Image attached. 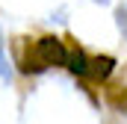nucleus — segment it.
Instances as JSON below:
<instances>
[{"label": "nucleus", "mask_w": 127, "mask_h": 124, "mask_svg": "<svg viewBox=\"0 0 127 124\" xmlns=\"http://www.w3.org/2000/svg\"><path fill=\"white\" fill-rule=\"evenodd\" d=\"M65 56H68V50H65V44L56 38V35H44V38H38L35 41V47H32L30 56H24V71L27 74H41L44 68H50V65H65Z\"/></svg>", "instance_id": "f257e3e1"}, {"label": "nucleus", "mask_w": 127, "mask_h": 124, "mask_svg": "<svg viewBox=\"0 0 127 124\" xmlns=\"http://www.w3.org/2000/svg\"><path fill=\"white\" fill-rule=\"evenodd\" d=\"M65 65L77 74V77H86L89 74V59H86V53H83V47H74V50H68V56H65Z\"/></svg>", "instance_id": "f03ea898"}, {"label": "nucleus", "mask_w": 127, "mask_h": 124, "mask_svg": "<svg viewBox=\"0 0 127 124\" xmlns=\"http://www.w3.org/2000/svg\"><path fill=\"white\" fill-rule=\"evenodd\" d=\"M112 68H115V59L112 56H95V59L89 62V74L95 80H106L112 74Z\"/></svg>", "instance_id": "7ed1b4c3"}, {"label": "nucleus", "mask_w": 127, "mask_h": 124, "mask_svg": "<svg viewBox=\"0 0 127 124\" xmlns=\"http://www.w3.org/2000/svg\"><path fill=\"white\" fill-rule=\"evenodd\" d=\"M115 21H118V30L124 32V38H127V0L118 3V9H115Z\"/></svg>", "instance_id": "20e7f679"}, {"label": "nucleus", "mask_w": 127, "mask_h": 124, "mask_svg": "<svg viewBox=\"0 0 127 124\" xmlns=\"http://www.w3.org/2000/svg\"><path fill=\"white\" fill-rule=\"evenodd\" d=\"M0 77L9 80V65H6V56H3V32H0Z\"/></svg>", "instance_id": "39448f33"}, {"label": "nucleus", "mask_w": 127, "mask_h": 124, "mask_svg": "<svg viewBox=\"0 0 127 124\" xmlns=\"http://www.w3.org/2000/svg\"><path fill=\"white\" fill-rule=\"evenodd\" d=\"M95 3H100V6H106V3H109V0H95Z\"/></svg>", "instance_id": "423d86ee"}]
</instances>
